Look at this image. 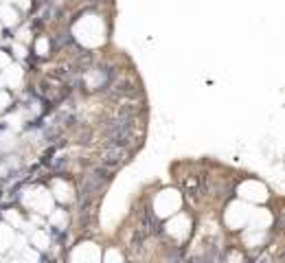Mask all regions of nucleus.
<instances>
[{"mask_svg": "<svg viewBox=\"0 0 285 263\" xmlns=\"http://www.w3.org/2000/svg\"><path fill=\"white\" fill-rule=\"evenodd\" d=\"M125 158H127V149H125V147H112V145H110V151L105 154L103 163H105V167L114 169V167H119Z\"/></svg>", "mask_w": 285, "mask_h": 263, "instance_id": "obj_1", "label": "nucleus"}]
</instances>
